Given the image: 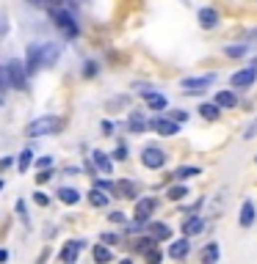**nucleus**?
I'll return each mask as SVG.
<instances>
[{
    "label": "nucleus",
    "instance_id": "4",
    "mask_svg": "<svg viewBox=\"0 0 257 264\" xmlns=\"http://www.w3.org/2000/svg\"><path fill=\"white\" fill-rule=\"evenodd\" d=\"M141 163H144V168L158 171V168H163V165H166V152H163V149H158V146H147L141 152Z\"/></svg>",
    "mask_w": 257,
    "mask_h": 264
},
{
    "label": "nucleus",
    "instance_id": "16",
    "mask_svg": "<svg viewBox=\"0 0 257 264\" xmlns=\"http://www.w3.org/2000/svg\"><path fill=\"white\" fill-rule=\"evenodd\" d=\"M91 160H94V165L102 171V174H111V171H114V160L108 157L105 152H100V149H97V152H91Z\"/></svg>",
    "mask_w": 257,
    "mask_h": 264
},
{
    "label": "nucleus",
    "instance_id": "25",
    "mask_svg": "<svg viewBox=\"0 0 257 264\" xmlns=\"http://www.w3.org/2000/svg\"><path fill=\"white\" fill-rule=\"evenodd\" d=\"M91 256H94V262H111V259H114V253H111V248L108 245H97L94 251H91Z\"/></svg>",
    "mask_w": 257,
    "mask_h": 264
},
{
    "label": "nucleus",
    "instance_id": "6",
    "mask_svg": "<svg viewBox=\"0 0 257 264\" xmlns=\"http://www.w3.org/2000/svg\"><path fill=\"white\" fill-rule=\"evenodd\" d=\"M216 80V75H202V77H186V80L180 83V88H183V91H186V94H202L205 88L210 86V83Z\"/></svg>",
    "mask_w": 257,
    "mask_h": 264
},
{
    "label": "nucleus",
    "instance_id": "34",
    "mask_svg": "<svg viewBox=\"0 0 257 264\" xmlns=\"http://www.w3.org/2000/svg\"><path fill=\"white\" fill-rule=\"evenodd\" d=\"M255 135H257V118H255V121H252L246 129H244V138H246V141H252Z\"/></svg>",
    "mask_w": 257,
    "mask_h": 264
},
{
    "label": "nucleus",
    "instance_id": "36",
    "mask_svg": "<svg viewBox=\"0 0 257 264\" xmlns=\"http://www.w3.org/2000/svg\"><path fill=\"white\" fill-rule=\"evenodd\" d=\"M114 132H116L114 121H102V135H114Z\"/></svg>",
    "mask_w": 257,
    "mask_h": 264
},
{
    "label": "nucleus",
    "instance_id": "28",
    "mask_svg": "<svg viewBox=\"0 0 257 264\" xmlns=\"http://www.w3.org/2000/svg\"><path fill=\"white\" fill-rule=\"evenodd\" d=\"M30 163H33V152H30V149H22V152H19V157H17V168L19 171H28Z\"/></svg>",
    "mask_w": 257,
    "mask_h": 264
},
{
    "label": "nucleus",
    "instance_id": "3",
    "mask_svg": "<svg viewBox=\"0 0 257 264\" xmlns=\"http://www.w3.org/2000/svg\"><path fill=\"white\" fill-rule=\"evenodd\" d=\"M50 19H53V25L66 36V39H75V36H78V22H75V17H72L66 8H58V6L50 8Z\"/></svg>",
    "mask_w": 257,
    "mask_h": 264
},
{
    "label": "nucleus",
    "instance_id": "22",
    "mask_svg": "<svg viewBox=\"0 0 257 264\" xmlns=\"http://www.w3.org/2000/svg\"><path fill=\"white\" fill-rule=\"evenodd\" d=\"M116 195H119V198H136V184L133 182H127V179H122L119 184H116Z\"/></svg>",
    "mask_w": 257,
    "mask_h": 264
},
{
    "label": "nucleus",
    "instance_id": "12",
    "mask_svg": "<svg viewBox=\"0 0 257 264\" xmlns=\"http://www.w3.org/2000/svg\"><path fill=\"white\" fill-rule=\"evenodd\" d=\"M202 231H205V220L199 215H191V217L183 220V234L186 237H197V234H202Z\"/></svg>",
    "mask_w": 257,
    "mask_h": 264
},
{
    "label": "nucleus",
    "instance_id": "14",
    "mask_svg": "<svg viewBox=\"0 0 257 264\" xmlns=\"http://www.w3.org/2000/svg\"><path fill=\"white\" fill-rule=\"evenodd\" d=\"M238 223L244 226V229H249V226L255 223V204H252V201H244V204H241V212H238Z\"/></svg>",
    "mask_w": 257,
    "mask_h": 264
},
{
    "label": "nucleus",
    "instance_id": "19",
    "mask_svg": "<svg viewBox=\"0 0 257 264\" xmlns=\"http://www.w3.org/2000/svg\"><path fill=\"white\" fill-rule=\"evenodd\" d=\"M186 256H188V240L186 237L169 245V259H186Z\"/></svg>",
    "mask_w": 257,
    "mask_h": 264
},
{
    "label": "nucleus",
    "instance_id": "44",
    "mask_svg": "<svg viewBox=\"0 0 257 264\" xmlns=\"http://www.w3.org/2000/svg\"><path fill=\"white\" fill-rule=\"evenodd\" d=\"M249 36H257V28H255V30H252V33H249Z\"/></svg>",
    "mask_w": 257,
    "mask_h": 264
},
{
    "label": "nucleus",
    "instance_id": "5",
    "mask_svg": "<svg viewBox=\"0 0 257 264\" xmlns=\"http://www.w3.org/2000/svg\"><path fill=\"white\" fill-rule=\"evenodd\" d=\"M255 80H257V64H249L246 69L235 72V75L230 77L233 88H249V86H255Z\"/></svg>",
    "mask_w": 257,
    "mask_h": 264
},
{
    "label": "nucleus",
    "instance_id": "17",
    "mask_svg": "<svg viewBox=\"0 0 257 264\" xmlns=\"http://www.w3.org/2000/svg\"><path fill=\"white\" fill-rule=\"evenodd\" d=\"M191 176H202V168H197V165H180V168L172 174V179L186 182V179H191Z\"/></svg>",
    "mask_w": 257,
    "mask_h": 264
},
{
    "label": "nucleus",
    "instance_id": "33",
    "mask_svg": "<svg viewBox=\"0 0 257 264\" xmlns=\"http://www.w3.org/2000/svg\"><path fill=\"white\" fill-rule=\"evenodd\" d=\"M161 259H163V253L158 251V248H152V251H147V262H150V264H158V262H161Z\"/></svg>",
    "mask_w": 257,
    "mask_h": 264
},
{
    "label": "nucleus",
    "instance_id": "24",
    "mask_svg": "<svg viewBox=\"0 0 257 264\" xmlns=\"http://www.w3.org/2000/svg\"><path fill=\"white\" fill-rule=\"evenodd\" d=\"M150 234L155 237L158 242H163V240H169V237H172V229H169L166 223H152L150 226Z\"/></svg>",
    "mask_w": 257,
    "mask_h": 264
},
{
    "label": "nucleus",
    "instance_id": "39",
    "mask_svg": "<svg viewBox=\"0 0 257 264\" xmlns=\"http://www.w3.org/2000/svg\"><path fill=\"white\" fill-rule=\"evenodd\" d=\"M97 75V64H86V69H83V77H94Z\"/></svg>",
    "mask_w": 257,
    "mask_h": 264
},
{
    "label": "nucleus",
    "instance_id": "30",
    "mask_svg": "<svg viewBox=\"0 0 257 264\" xmlns=\"http://www.w3.org/2000/svg\"><path fill=\"white\" fill-rule=\"evenodd\" d=\"M216 259H219V245L210 242V245L202 251V262H216Z\"/></svg>",
    "mask_w": 257,
    "mask_h": 264
},
{
    "label": "nucleus",
    "instance_id": "42",
    "mask_svg": "<svg viewBox=\"0 0 257 264\" xmlns=\"http://www.w3.org/2000/svg\"><path fill=\"white\" fill-rule=\"evenodd\" d=\"M102 242H108V245H116V242H119V237H116V234H102Z\"/></svg>",
    "mask_w": 257,
    "mask_h": 264
},
{
    "label": "nucleus",
    "instance_id": "43",
    "mask_svg": "<svg viewBox=\"0 0 257 264\" xmlns=\"http://www.w3.org/2000/svg\"><path fill=\"white\" fill-rule=\"evenodd\" d=\"M44 3H50V6H61L64 0H44Z\"/></svg>",
    "mask_w": 257,
    "mask_h": 264
},
{
    "label": "nucleus",
    "instance_id": "8",
    "mask_svg": "<svg viewBox=\"0 0 257 264\" xmlns=\"http://www.w3.org/2000/svg\"><path fill=\"white\" fill-rule=\"evenodd\" d=\"M158 201L155 198H138L136 201V209H133V220H138V223H147L150 220V215L155 212Z\"/></svg>",
    "mask_w": 257,
    "mask_h": 264
},
{
    "label": "nucleus",
    "instance_id": "11",
    "mask_svg": "<svg viewBox=\"0 0 257 264\" xmlns=\"http://www.w3.org/2000/svg\"><path fill=\"white\" fill-rule=\"evenodd\" d=\"M80 248H83V242H80V240H72V242H66V245L58 251V259H61V262H66V264L78 262V253H80Z\"/></svg>",
    "mask_w": 257,
    "mask_h": 264
},
{
    "label": "nucleus",
    "instance_id": "32",
    "mask_svg": "<svg viewBox=\"0 0 257 264\" xmlns=\"http://www.w3.org/2000/svg\"><path fill=\"white\" fill-rule=\"evenodd\" d=\"M33 201H36L39 206H47V204H50V195L42 193V190H36V193H33Z\"/></svg>",
    "mask_w": 257,
    "mask_h": 264
},
{
    "label": "nucleus",
    "instance_id": "21",
    "mask_svg": "<svg viewBox=\"0 0 257 264\" xmlns=\"http://www.w3.org/2000/svg\"><path fill=\"white\" fill-rule=\"evenodd\" d=\"M216 102H219L224 110H230V107L238 105V96H235L233 91H219V94H216Z\"/></svg>",
    "mask_w": 257,
    "mask_h": 264
},
{
    "label": "nucleus",
    "instance_id": "40",
    "mask_svg": "<svg viewBox=\"0 0 257 264\" xmlns=\"http://www.w3.org/2000/svg\"><path fill=\"white\" fill-rule=\"evenodd\" d=\"M114 160H127V149H125V146H116V152H114Z\"/></svg>",
    "mask_w": 257,
    "mask_h": 264
},
{
    "label": "nucleus",
    "instance_id": "37",
    "mask_svg": "<svg viewBox=\"0 0 257 264\" xmlns=\"http://www.w3.org/2000/svg\"><path fill=\"white\" fill-rule=\"evenodd\" d=\"M47 179H53V174H50V168H44L42 174L36 176V182H39V184H44V182H47Z\"/></svg>",
    "mask_w": 257,
    "mask_h": 264
},
{
    "label": "nucleus",
    "instance_id": "18",
    "mask_svg": "<svg viewBox=\"0 0 257 264\" xmlns=\"http://www.w3.org/2000/svg\"><path fill=\"white\" fill-rule=\"evenodd\" d=\"M199 116L208 118V121H216V118L222 116V105H219V102H208V105H199Z\"/></svg>",
    "mask_w": 257,
    "mask_h": 264
},
{
    "label": "nucleus",
    "instance_id": "29",
    "mask_svg": "<svg viewBox=\"0 0 257 264\" xmlns=\"http://www.w3.org/2000/svg\"><path fill=\"white\" fill-rule=\"evenodd\" d=\"M186 195H188L186 184H174V187H169V198L172 201H180V198H186Z\"/></svg>",
    "mask_w": 257,
    "mask_h": 264
},
{
    "label": "nucleus",
    "instance_id": "1",
    "mask_svg": "<svg viewBox=\"0 0 257 264\" xmlns=\"http://www.w3.org/2000/svg\"><path fill=\"white\" fill-rule=\"evenodd\" d=\"M3 77H6V83L14 88V91H25V86H28V66H25L19 58H11V61H6V66H3Z\"/></svg>",
    "mask_w": 257,
    "mask_h": 264
},
{
    "label": "nucleus",
    "instance_id": "26",
    "mask_svg": "<svg viewBox=\"0 0 257 264\" xmlns=\"http://www.w3.org/2000/svg\"><path fill=\"white\" fill-rule=\"evenodd\" d=\"M246 53H249L246 44H230V47H224V55H227V58H244Z\"/></svg>",
    "mask_w": 257,
    "mask_h": 264
},
{
    "label": "nucleus",
    "instance_id": "38",
    "mask_svg": "<svg viewBox=\"0 0 257 264\" xmlns=\"http://www.w3.org/2000/svg\"><path fill=\"white\" fill-rule=\"evenodd\" d=\"M169 116H172L174 121H180V124H183V121H186V118H188V113H183V110H172V113H169Z\"/></svg>",
    "mask_w": 257,
    "mask_h": 264
},
{
    "label": "nucleus",
    "instance_id": "20",
    "mask_svg": "<svg viewBox=\"0 0 257 264\" xmlns=\"http://www.w3.org/2000/svg\"><path fill=\"white\" fill-rule=\"evenodd\" d=\"M144 99H147V105H150L152 110H163V107H166V96L158 94V91H144Z\"/></svg>",
    "mask_w": 257,
    "mask_h": 264
},
{
    "label": "nucleus",
    "instance_id": "2",
    "mask_svg": "<svg viewBox=\"0 0 257 264\" xmlns=\"http://www.w3.org/2000/svg\"><path fill=\"white\" fill-rule=\"evenodd\" d=\"M61 118L58 116H39V118H33V121L25 127V135L28 138H42V135H55L61 129Z\"/></svg>",
    "mask_w": 257,
    "mask_h": 264
},
{
    "label": "nucleus",
    "instance_id": "9",
    "mask_svg": "<svg viewBox=\"0 0 257 264\" xmlns=\"http://www.w3.org/2000/svg\"><path fill=\"white\" fill-rule=\"evenodd\" d=\"M25 66H28V72L42 69V44H39V41L28 47V53H25Z\"/></svg>",
    "mask_w": 257,
    "mask_h": 264
},
{
    "label": "nucleus",
    "instance_id": "35",
    "mask_svg": "<svg viewBox=\"0 0 257 264\" xmlns=\"http://www.w3.org/2000/svg\"><path fill=\"white\" fill-rule=\"evenodd\" d=\"M36 165H39V171L50 168V165H53V157H39V160H36Z\"/></svg>",
    "mask_w": 257,
    "mask_h": 264
},
{
    "label": "nucleus",
    "instance_id": "7",
    "mask_svg": "<svg viewBox=\"0 0 257 264\" xmlns=\"http://www.w3.org/2000/svg\"><path fill=\"white\" fill-rule=\"evenodd\" d=\"M150 127L155 129L158 135H163V138H169V135H177V132H180V121H174L172 116H169V118H161V116H158V118H152V121H150Z\"/></svg>",
    "mask_w": 257,
    "mask_h": 264
},
{
    "label": "nucleus",
    "instance_id": "41",
    "mask_svg": "<svg viewBox=\"0 0 257 264\" xmlns=\"http://www.w3.org/2000/svg\"><path fill=\"white\" fill-rule=\"evenodd\" d=\"M108 220H111V223H125V215H122V212H111Z\"/></svg>",
    "mask_w": 257,
    "mask_h": 264
},
{
    "label": "nucleus",
    "instance_id": "15",
    "mask_svg": "<svg viewBox=\"0 0 257 264\" xmlns=\"http://www.w3.org/2000/svg\"><path fill=\"white\" fill-rule=\"evenodd\" d=\"M89 204H91V206H97V209H102V206L111 204V193H105L102 187L89 190Z\"/></svg>",
    "mask_w": 257,
    "mask_h": 264
},
{
    "label": "nucleus",
    "instance_id": "31",
    "mask_svg": "<svg viewBox=\"0 0 257 264\" xmlns=\"http://www.w3.org/2000/svg\"><path fill=\"white\" fill-rule=\"evenodd\" d=\"M97 187H102V190H105V193L116 195V184H114V182H105V179H97Z\"/></svg>",
    "mask_w": 257,
    "mask_h": 264
},
{
    "label": "nucleus",
    "instance_id": "27",
    "mask_svg": "<svg viewBox=\"0 0 257 264\" xmlns=\"http://www.w3.org/2000/svg\"><path fill=\"white\" fill-rule=\"evenodd\" d=\"M127 127H130V132H144V127H147V124H144V118H141V113H130V118H127Z\"/></svg>",
    "mask_w": 257,
    "mask_h": 264
},
{
    "label": "nucleus",
    "instance_id": "10",
    "mask_svg": "<svg viewBox=\"0 0 257 264\" xmlns=\"http://www.w3.org/2000/svg\"><path fill=\"white\" fill-rule=\"evenodd\" d=\"M58 55H61V47H58V44H53V41H44V44H42V66H44V69L55 66Z\"/></svg>",
    "mask_w": 257,
    "mask_h": 264
},
{
    "label": "nucleus",
    "instance_id": "13",
    "mask_svg": "<svg viewBox=\"0 0 257 264\" xmlns=\"http://www.w3.org/2000/svg\"><path fill=\"white\" fill-rule=\"evenodd\" d=\"M197 19H199V25H202L205 30H213L216 25H219V11H216V8H199Z\"/></svg>",
    "mask_w": 257,
    "mask_h": 264
},
{
    "label": "nucleus",
    "instance_id": "23",
    "mask_svg": "<svg viewBox=\"0 0 257 264\" xmlns=\"http://www.w3.org/2000/svg\"><path fill=\"white\" fill-rule=\"evenodd\" d=\"M58 198L64 201L66 206H72V204H78V201H80V193L75 187H61L58 190Z\"/></svg>",
    "mask_w": 257,
    "mask_h": 264
}]
</instances>
